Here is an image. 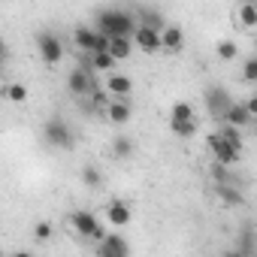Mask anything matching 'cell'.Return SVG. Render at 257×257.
I'll list each match as a JSON object with an SVG mask.
<instances>
[{
	"mask_svg": "<svg viewBox=\"0 0 257 257\" xmlns=\"http://www.w3.org/2000/svg\"><path fill=\"white\" fill-rule=\"evenodd\" d=\"M97 31L109 40L115 37H131L140 31V19L131 13V10H100L97 13Z\"/></svg>",
	"mask_w": 257,
	"mask_h": 257,
	"instance_id": "1",
	"label": "cell"
},
{
	"mask_svg": "<svg viewBox=\"0 0 257 257\" xmlns=\"http://www.w3.org/2000/svg\"><path fill=\"white\" fill-rule=\"evenodd\" d=\"M70 224H73V230H76L79 236H85V239H94V242H103V239H106L103 224H100L97 215L88 212V209H73V212H70Z\"/></svg>",
	"mask_w": 257,
	"mask_h": 257,
	"instance_id": "2",
	"label": "cell"
},
{
	"mask_svg": "<svg viewBox=\"0 0 257 257\" xmlns=\"http://www.w3.org/2000/svg\"><path fill=\"white\" fill-rule=\"evenodd\" d=\"M37 49H40L43 64H49V67H58V64L64 61V43H61V37L52 34V31H40V37H37Z\"/></svg>",
	"mask_w": 257,
	"mask_h": 257,
	"instance_id": "3",
	"label": "cell"
},
{
	"mask_svg": "<svg viewBox=\"0 0 257 257\" xmlns=\"http://www.w3.org/2000/svg\"><path fill=\"white\" fill-rule=\"evenodd\" d=\"M67 91H70L73 97L88 100V97H91L94 91H100V88H97L94 73H91V70H85V67H79V70H70V73H67Z\"/></svg>",
	"mask_w": 257,
	"mask_h": 257,
	"instance_id": "4",
	"label": "cell"
},
{
	"mask_svg": "<svg viewBox=\"0 0 257 257\" xmlns=\"http://www.w3.org/2000/svg\"><path fill=\"white\" fill-rule=\"evenodd\" d=\"M43 137H46V143L55 146V149H70V146H73V131L67 127L64 118H49V121L43 124Z\"/></svg>",
	"mask_w": 257,
	"mask_h": 257,
	"instance_id": "5",
	"label": "cell"
},
{
	"mask_svg": "<svg viewBox=\"0 0 257 257\" xmlns=\"http://www.w3.org/2000/svg\"><path fill=\"white\" fill-rule=\"evenodd\" d=\"M206 106H209V115L221 121V118L227 115V109L233 106V100H230L227 88H221V85H212V88H206Z\"/></svg>",
	"mask_w": 257,
	"mask_h": 257,
	"instance_id": "6",
	"label": "cell"
},
{
	"mask_svg": "<svg viewBox=\"0 0 257 257\" xmlns=\"http://www.w3.org/2000/svg\"><path fill=\"white\" fill-rule=\"evenodd\" d=\"M209 152H212L215 164H221V167H233V164H239V158H242V152H236L233 146H227L218 134L209 137Z\"/></svg>",
	"mask_w": 257,
	"mask_h": 257,
	"instance_id": "7",
	"label": "cell"
},
{
	"mask_svg": "<svg viewBox=\"0 0 257 257\" xmlns=\"http://www.w3.org/2000/svg\"><path fill=\"white\" fill-rule=\"evenodd\" d=\"M134 46L143 49L146 55H158V52H164L161 31H152V28H143V25H140V31L134 34Z\"/></svg>",
	"mask_w": 257,
	"mask_h": 257,
	"instance_id": "8",
	"label": "cell"
},
{
	"mask_svg": "<svg viewBox=\"0 0 257 257\" xmlns=\"http://www.w3.org/2000/svg\"><path fill=\"white\" fill-rule=\"evenodd\" d=\"M97 257H131V245H127V239L109 233V236L97 245Z\"/></svg>",
	"mask_w": 257,
	"mask_h": 257,
	"instance_id": "9",
	"label": "cell"
},
{
	"mask_svg": "<svg viewBox=\"0 0 257 257\" xmlns=\"http://www.w3.org/2000/svg\"><path fill=\"white\" fill-rule=\"evenodd\" d=\"M131 91H134V82L127 79L124 73H112L106 79V94L112 100H127V97H131Z\"/></svg>",
	"mask_w": 257,
	"mask_h": 257,
	"instance_id": "10",
	"label": "cell"
},
{
	"mask_svg": "<svg viewBox=\"0 0 257 257\" xmlns=\"http://www.w3.org/2000/svg\"><path fill=\"white\" fill-rule=\"evenodd\" d=\"M103 215H106V221H109L112 227H127V224H131V218H134L131 206H127L124 200H112Z\"/></svg>",
	"mask_w": 257,
	"mask_h": 257,
	"instance_id": "11",
	"label": "cell"
},
{
	"mask_svg": "<svg viewBox=\"0 0 257 257\" xmlns=\"http://www.w3.org/2000/svg\"><path fill=\"white\" fill-rule=\"evenodd\" d=\"M221 124H230V127H236V131H242L245 124H254V118H251V112L245 109V103H233V106L227 109V115L221 118Z\"/></svg>",
	"mask_w": 257,
	"mask_h": 257,
	"instance_id": "12",
	"label": "cell"
},
{
	"mask_svg": "<svg viewBox=\"0 0 257 257\" xmlns=\"http://www.w3.org/2000/svg\"><path fill=\"white\" fill-rule=\"evenodd\" d=\"M137 19H140V25L143 28H152V31H167L170 25H167V19H164V13L161 10H155V7H143L140 13H137Z\"/></svg>",
	"mask_w": 257,
	"mask_h": 257,
	"instance_id": "13",
	"label": "cell"
},
{
	"mask_svg": "<svg viewBox=\"0 0 257 257\" xmlns=\"http://www.w3.org/2000/svg\"><path fill=\"white\" fill-rule=\"evenodd\" d=\"M73 43H76V49H85V52L94 55V49H97V28H88V25L76 28L73 31Z\"/></svg>",
	"mask_w": 257,
	"mask_h": 257,
	"instance_id": "14",
	"label": "cell"
},
{
	"mask_svg": "<svg viewBox=\"0 0 257 257\" xmlns=\"http://www.w3.org/2000/svg\"><path fill=\"white\" fill-rule=\"evenodd\" d=\"M103 115L109 118V124H127V121H131V103H127V100H112Z\"/></svg>",
	"mask_w": 257,
	"mask_h": 257,
	"instance_id": "15",
	"label": "cell"
},
{
	"mask_svg": "<svg viewBox=\"0 0 257 257\" xmlns=\"http://www.w3.org/2000/svg\"><path fill=\"white\" fill-rule=\"evenodd\" d=\"M161 40H164V52H182V46H185V34H182V28H176V25H170V28L161 34Z\"/></svg>",
	"mask_w": 257,
	"mask_h": 257,
	"instance_id": "16",
	"label": "cell"
},
{
	"mask_svg": "<svg viewBox=\"0 0 257 257\" xmlns=\"http://www.w3.org/2000/svg\"><path fill=\"white\" fill-rule=\"evenodd\" d=\"M131 52H134V40L131 37H115L109 43V55L115 61H127V58H131Z\"/></svg>",
	"mask_w": 257,
	"mask_h": 257,
	"instance_id": "17",
	"label": "cell"
},
{
	"mask_svg": "<svg viewBox=\"0 0 257 257\" xmlns=\"http://www.w3.org/2000/svg\"><path fill=\"white\" fill-rule=\"evenodd\" d=\"M215 194H218V200L227 203V206H242V203H245V197H242V191H239L236 185H218Z\"/></svg>",
	"mask_w": 257,
	"mask_h": 257,
	"instance_id": "18",
	"label": "cell"
},
{
	"mask_svg": "<svg viewBox=\"0 0 257 257\" xmlns=\"http://www.w3.org/2000/svg\"><path fill=\"white\" fill-rule=\"evenodd\" d=\"M170 121H197V112L188 100H176L170 109Z\"/></svg>",
	"mask_w": 257,
	"mask_h": 257,
	"instance_id": "19",
	"label": "cell"
},
{
	"mask_svg": "<svg viewBox=\"0 0 257 257\" xmlns=\"http://www.w3.org/2000/svg\"><path fill=\"white\" fill-rule=\"evenodd\" d=\"M236 22L239 28H257V4H242L236 10Z\"/></svg>",
	"mask_w": 257,
	"mask_h": 257,
	"instance_id": "20",
	"label": "cell"
},
{
	"mask_svg": "<svg viewBox=\"0 0 257 257\" xmlns=\"http://www.w3.org/2000/svg\"><path fill=\"white\" fill-rule=\"evenodd\" d=\"M4 97L10 103H25L28 100V85L25 82H7L4 85Z\"/></svg>",
	"mask_w": 257,
	"mask_h": 257,
	"instance_id": "21",
	"label": "cell"
},
{
	"mask_svg": "<svg viewBox=\"0 0 257 257\" xmlns=\"http://www.w3.org/2000/svg\"><path fill=\"white\" fill-rule=\"evenodd\" d=\"M218 137H221L227 146H233L236 152H242V134L236 131V127H230V124H221V127H218Z\"/></svg>",
	"mask_w": 257,
	"mask_h": 257,
	"instance_id": "22",
	"label": "cell"
},
{
	"mask_svg": "<svg viewBox=\"0 0 257 257\" xmlns=\"http://www.w3.org/2000/svg\"><path fill=\"white\" fill-rule=\"evenodd\" d=\"M215 55H218L221 61H236V55H239L236 40H218V43H215Z\"/></svg>",
	"mask_w": 257,
	"mask_h": 257,
	"instance_id": "23",
	"label": "cell"
},
{
	"mask_svg": "<svg viewBox=\"0 0 257 257\" xmlns=\"http://www.w3.org/2000/svg\"><path fill=\"white\" fill-rule=\"evenodd\" d=\"M197 121H170V131H173V137H179V140H188V137H194L197 134Z\"/></svg>",
	"mask_w": 257,
	"mask_h": 257,
	"instance_id": "24",
	"label": "cell"
},
{
	"mask_svg": "<svg viewBox=\"0 0 257 257\" xmlns=\"http://www.w3.org/2000/svg\"><path fill=\"white\" fill-rule=\"evenodd\" d=\"M112 155L115 158H121V161H127L134 155V140H127V137H118L115 143H112Z\"/></svg>",
	"mask_w": 257,
	"mask_h": 257,
	"instance_id": "25",
	"label": "cell"
},
{
	"mask_svg": "<svg viewBox=\"0 0 257 257\" xmlns=\"http://www.w3.org/2000/svg\"><path fill=\"white\" fill-rule=\"evenodd\" d=\"M115 64H118V61H115L109 52H103V55H94V61H91V67H94L97 73H109V76H112V67H115Z\"/></svg>",
	"mask_w": 257,
	"mask_h": 257,
	"instance_id": "26",
	"label": "cell"
},
{
	"mask_svg": "<svg viewBox=\"0 0 257 257\" xmlns=\"http://www.w3.org/2000/svg\"><path fill=\"white\" fill-rule=\"evenodd\" d=\"M82 182H85L88 188H100V185H103V176H100V170H97L94 164H85V167H82Z\"/></svg>",
	"mask_w": 257,
	"mask_h": 257,
	"instance_id": "27",
	"label": "cell"
},
{
	"mask_svg": "<svg viewBox=\"0 0 257 257\" xmlns=\"http://www.w3.org/2000/svg\"><path fill=\"white\" fill-rule=\"evenodd\" d=\"M212 182H215V188L218 185H233V176H230V167H221V164H212Z\"/></svg>",
	"mask_w": 257,
	"mask_h": 257,
	"instance_id": "28",
	"label": "cell"
},
{
	"mask_svg": "<svg viewBox=\"0 0 257 257\" xmlns=\"http://www.w3.org/2000/svg\"><path fill=\"white\" fill-rule=\"evenodd\" d=\"M239 257H248L251 251H254V230L251 227H245V230H239Z\"/></svg>",
	"mask_w": 257,
	"mask_h": 257,
	"instance_id": "29",
	"label": "cell"
},
{
	"mask_svg": "<svg viewBox=\"0 0 257 257\" xmlns=\"http://www.w3.org/2000/svg\"><path fill=\"white\" fill-rule=\"evenodd\" d=\"M52 236H55L52 221H37V224H34V239H37V242H49Z\"/></svg>",
	"mask_w": 257,
	"mask_h": 257,
	"instance_id": "30",
	"label": "cell"
},
{
	"mask_svg": "<svg viewBox=\"0 0 257 257\" xmlns=\"http://www.w3.org/2000/svg\"><path fill=\"white\" fill-rule=\"evenodd\" d=\"M242 79L245 82H257V55L242 61Z\"/></svg>",
	"mask_w": 257,
	"mask_h": 257,
	"instance_id": "31",
	"label": "cell"
},
{
	"mask_svg": "<svg viewBox=\"0 0 257 257\" xmlns=\"http://www.w3.org/2000/svg\"><path fill=\"white\" fill-rule=\"evenodd\" d=\"M245 109H248V112H251V118L257 121V94H251V97L245 100Z\"/></svg>",
	"mask_w": 257,
	"mask_h": 257,
	"instance_id": "32",
	"label": "cell"
},
{
	"mask_svg": "<svg viewBox=\"0 0 257 257\" xmlns=\"http://www.w3.org/2000/svg\"><path fill=\"white\" fill-rule=\"evenodd\" d=\"M13 257H34V254H31V251H25V248H19V251H16Z\"/></svg>",
	"mask_w": 257,
	"mask_h": 257,
	"instance_id": "33",
	"label": "cell"
},
{
	"mask_svg": "<svg viewBox=\"0 0 257 257\" xmlns=\"http://www.w3.org/2000/svg\"><path fill=\"white\" fill-rule=\"evenodd\" d=\"M254 137H257V121H254Z\"/></svg>",
	"mask_w": 257,
	"mask_h": 257,
	"instance_id": "34",
	"label": "cell"
},
{
	"mask_svg": "<svg viewBox=\"0 0 257 257\" xmlns=\"http://www.w3.org/2000/svg\"><path fill=\"white\" fill-rule=\"evenodd\" d=\"M236 257H239V254H236Z\"/></svg>",
	"mask_w": 257,
	"mask_h": 257,
	"instance_id": "35",
	"label": "cell"
}]
</instances>
